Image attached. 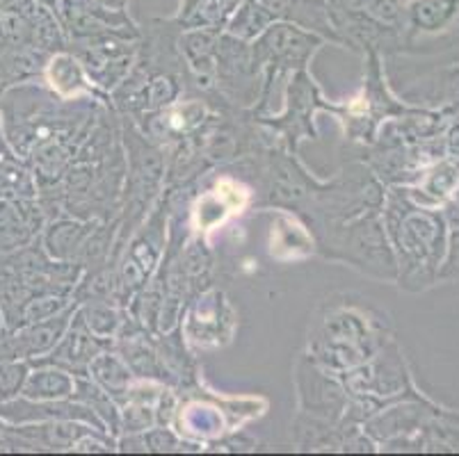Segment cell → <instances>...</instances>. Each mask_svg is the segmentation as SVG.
Returning <instances> with one entry per match:
<instances>
[{"mask_svg": "<svg viewBox=\"0 0 459 456\" xmlns=\"http://www.w3.org/2000/svg\"><path fill=\"white\" fill-rule=\"evenodd\" d=\"M268 7L277 21L298 23L299 28L320 30L333 35L329 0H256Z\"/></svg>", "mask_w": 459, "mask_h": 456, "instance_id": "obj_1", "label": "cell"}, {"mask_svg": "<svg viewBox=\"0 0 459 456\" xmlns=\"http://www.w3.org/2000/svg\"><path fill=\"white\" fill-rule=\"evenodd\" d=\"M243 0H195L183 10L181 23L192 30H217L231 21Z\"/></svg>", "mask_w": 459, "mask_h": 456, "instance_id": "obj_2", "label": "cell"}, {"mask_svg": "<svg viewBox=\"0 0 459 456\" xmlns=\"http://www.w3.org/2000/svg\"><path fill=\"white\" fill-rule=\"evenodd\" d=\"M274 21L277 19L265 5H261L256 0H243L227 25L229 32L236 39H252V37H258L268 30Z\"/></svg>", "mask_w": 459, "mask_h": 456, "instance_id": "obj_3", "label": "cell"}, {"mask_svg": "<svg viewBox=\"0 0 459 456\" xmlns=\"http://www.w3.org/2000/svg\"><path fill=\"white\" fill-rule=\"evenodd\" d=\"M65 386V376L57 374V372H35L23 386V395L32 397V400H41V397L60 395Z\"/></svg>", "mask_w": 459, "mask_h": 456, "instance_id": "obj_4", "label": "cell"}, {"mask_svg": "<svg viewBox=\"0 0 459 456\" xmlns=\"http://www.w3.org/2000/svg\"><path fill=\"white\" fill-rule=\"evenodd\" d=\"M23 374L26 367L14 366V363H5L0 366V401H7L12 395H16L23 383Z\"/></svg>", "mask_w": 459, "mask_h": 456, "instance_id": "obj_5", "label": "cell"}, {"mask_svg": "<svg viewBox=\"0 0 459 456\" xmlns=\"http://www.w3.org/2000/svg\"><path fill=\"white\" fill-rule=\"evenodd\" d=\"M16 0H0V10H7V7L14 5Z\"/></svg>", "mask_w": 459, "mask_h": 456, "instance_id": "obj_6", "label": "cell"}, {"mask_svg": "<svg viewBox=\"0 0 459 456\" xmlns=\"http://www.w3.org/2000/svg\"><path fill=\"white\" fill-rule=\"evenodd\" d=\"M190 3H195V0H183V10H186V7L190 5Z\"/></svg>", "mask_w": 459, "mask_h": 456, "instance_id": "obj_7", "label": "cell"}]
</instances>
